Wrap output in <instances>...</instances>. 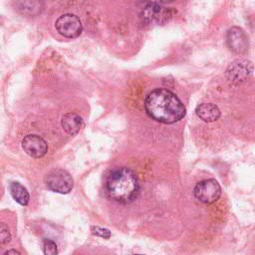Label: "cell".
Wrapping results in <instances>:
<instances>
[{"instance_id": "277c9868", "label": "cell", "mask_w": 255, "mask_h": 255, "mask_svg": "<svg viewBox=\"0 0 255 255\" xmlns=\"http://www.w3.org/2000/svg\"><path fill=\"white\" fill-rule=\"evenodd\" d=\"M193 193L195 198L198 201L202 203L210 204L217 201L218 198L220 197L221 187L217 182V180L213 178H208V179L199 181L195 185L193 189Z\"/></svg>"}, {"instance_id": "2e32d148", "label": "cell", "mask_w": 255, "mask_h": 255, "mask_svg": "<svg viewBox=\"0 0 255 255\" xmlns=\"http://www.w3.org/2000/svg\"><path fill=\"white\" fill-rule=\"evenodd\" d=\"M139 1H140V2H143V3H146L147 5H148V4L163 5V4H166V3L171 2L172 0H139Z\"/></svg>"}, {"instance_id": "30bf717a", "label": "cell", "mask_w": 255, "mask_h": 255, "mask_svg": "<svg viewBox=\"0 0 255 255\" xmlns=\"http://www.w3.org/2000/svg\"><path fill=\"white\" fill-rule=\"evenodd\" d=\"M61 125L63 129L70 135L77 134L83 127L82 118L76 113H67L62 117Z\"/></svg>"}, {"instance_id": "7c38bea8", "label": "cell", "mask_w": 255, "mask_h": 255, "mask_svg": "<svg viewBox=\"0 0 255 255\" xmlns=\"http://www.w3.org/2000/svg\"><path fill=\"white\" fill-rule=\"evenodd\" d=\"M9 191L13 199L18 202L20 205L26 206L29 202L30 196L27 189L19 182L13 181L9 184Z\"/></svg>"}, {"instance_id": "ba28073f", "label": "cell", "mask_w": 255, "mask_h": 255, "mask_svg": "<svg viewBox=\"0 0 255 255\" xmlns=\"http://www.w3.org/2000/svg\"><path fill=\"white\" fill-rule=\"evenodd\" d=\"M227 45L236 54H244L248 50L249 42L245 32L239 27H232L227 32Z\"/></svg>"}, {"instance_id": "3957f363", "label": "cell", "mask_w": 255, "mask_h": 255, "mask_svg": "<svg viewBox=\"0 0 255 255\" xmlns=\"http://www.w3.org/2000/svg\"><path fill=\"white\" fill-rule=\"evenodd\" d=\"M44 181L48 189L61 194L69 193L74 186V180L70 173L61 168L50 171Z\"/></svg>"}, {"instance_id": "4fadbf2b", "label": "cell", "mask_w": 255, "mask_h": 255, "mask_svg": "<svg viewBox=\"0 0 255 255\" xmlns=\"http://www.w3.org/2000/svg\"><path fill=\"white\" fill-rule=\"evenodd\" d=\"M43 252L46 255L58 254L57 244L49 238H44V240H43Z\"/></svg>"}, {"instance_id": "5bb4252c", "label": "cell", "mask_w": 255, "mask_h": 255, "mask_svg": "<svg viewBox=\"0 0 255 255\" xmlns=\"http://www.w3.org/2000/svg\"><path fill=\"white\" fill-rule=\"evenodd\" d=\"M11 240V233L5 223L0 224V244L5 245Z\"/></svg>"}, {"instance_id": "8992f818", "label": "cell", "mask_w": 255, "mask_h": 255, "mask_svg": "<svg viewBox=\"0 0 255 255\" xmlns=\"http://www.w3.org/2000/svg\"><path fill=\"white\" fill-rule=\"evenodd\" d=\"M22 148L31 157H43L48 150L46 140L37 134H28L22 139Z\"/></svg>"}, {"instance_id": "52a82bcc", "label": "cell", "mask_w": 255, "mask_h": 255, "mask_svg": "<svg viewBox=\"0 0 255 255\" xmlns=\"http://www.w3.org/2000/svg\"><path fill=\"white\" fill-rule=\"evenodd\" d=\"M171 17V11L162 5L148 4L143 9L141 18L148 25H158L167 21Z\"/></svg>"}, {"instance_id": "9a60e30c", "label": "cell", "mask_w": 255, "mask_h": 255, "mask_svg": "<svg viewBox=\"0 0 255 255\" xmlns=\"http://www.w3.org/2000/svg\"><path fill=\"white\" fill-rule=\"evenodd\" d=\"M91 231L94 235L105 238V239H109L111 237V231L107 228H103L100 226H92Z\"/></svg>"}, {"instance_id": "8fae6325", "label": "cell", "mask_w": 255, "mask_h": 255, "mask_svg": "<svg viewBox=\"0 0 255 255\" xmlns=\"http://www.w3.org/2000/svg\"><path fill=\"white\" fill-rule=\"evenodd\" d=\"M195 114L205 123H212L220 118V110L213 104H200L195 109Z\"/></svg>"}, {"instance_id": "5b68a950", "label": "cell", "mask_w": 255, "mask_h": 255, "mask_svg": "<svg viewBox=\"0 0 255 255\" xmlns=\"http://www.w3.org/2000/svg\"><path fill=\"white\" fill-rule=\"evenodd\" d=\"M56 30L66 38L74 39L81 35L83 26L80 18L74 14H64L55 22Z\"/></svg>"}, {"instance_id": "e0dca14e", "label": "cell", "mask_w": 255, "mask_h": 255, "mask_svg": "<svg viewBox=\"0 0 255 255\" xmlns=\"http://www.w3.org/2000/svg\"><path fill=\"white\" fill-rule=\"evenodd\" d=\"M20 255L21 253L19 252V251H17V250H15V249H10V250H7V251H5L4 253H3V255Z\"/></svg>"}, {"instance_id": "6da1fadb", "label": "cell", "mask_w": 255, "mask_h": 255, "mask_svg": "<svg viewBox=\"0 0 255 255\" xmlns=\"http://www.w3.org/2000/svg\"><path fill=\"white\" fill-rule=\"evenodd\" d=\"M146 114L154 121L166 125L182 120L186 109L178 97L166 89L151 91L144 100Z\"/></svg>"}, {"instance_id": "9c48e42d", "label": "cell", "mask_w": 255, "mask_h": 255, "mask_svg": "<svg viewBox=\"0 0 255 255\" xmlns=\"http://www.w3.org/2000/svg\"><path fill=\"white\" fill-rule=\"evenodd\" d=\"M252 65L248 61H235L226 71L227 78L233 83H240L244 81L252 72Z\"/></svg>"}, {"instance_id": "7a4b0ae2", "label": "cell", "mask_w": 255, "mask_h": 255, "mask_svg": "<svg viewBox=\"0 0 255 255\" xmlns=\"http://www.w3.org/2000/svg\"><path fill=\"white\" fill-rule=\"evenodd\" d=\"M105 189L108 197L121 204H129L139 193V183L135 173L126 167H117L107 176Z\"/></svg>"}]
</instances>
